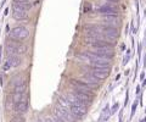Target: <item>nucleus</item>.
I'll return each mask as SVG.
<instances>
[{
  "mask_svg": "<svg viewBox=\"0 0 146 122\" xmlns=\"http://www.w3.org/2000/svg\"><path fill=\"white\" fill-rule=\"evenodd\" d=\"M7 37L11 40H15V42H22V40L29 37V31L25 26H17L7 33Z\"/></svg>",
  "mask_w": 146,
  "mask_h": 122,
  "instance_id": "f257e3e1",
  "label": "nucleus"
},
{
  "mask_svg": "<svg viewBox=\"0 0 146 122\" xmlns=\"http://www.w3.org/2000/svg\"><path fill=\"white\" fill-rule=\"evenodd\" d=\"M6 49H7V53L11 54V55H23L28 51V48L27 45L22 44L21 42H10L6 44Z\"/></svg>",
  "mask_w": 146,
  "mask_h": 122,
  "instance_id": "f03ea898",
  "label": "nucleus"
},
{
  "mask_svg": "<svg viewBox=\"0 0 146 122\" xmlns=\"http://www.w3.org/2000/svg\"><path fill=\"white\" fill-rule=\"evenodd\" d=\"M93 76H95L98 79H106L110 75V66L107 65H91V72H90Z\"/></svg>",
  "mask_w": 146,
  "mask_h": 122,
  "instance_id": "7ed1b4c3",
  "label": "nucleus"
},
{
  "mask_svg": "<svg viewBox=\"0 0 146 122\" xmlns=\"http://www.w3.org/2000/svg\"><path fill=\"white\" fill-rule=\"evenodd\" d=\"M71 84L73 85V89L79 90V92H83V93H88V94H91V90L96 87L94 84L86 83L84 81H79V79H71Z\"/></svg>",
  "mask_w": 146,
  "mask_h": 122,
  "instance_id": "20e7f679",
  "label": "nucleus"
},
{
  "mask_svg": "<svg viewBox=\"0 0 146 122\" xmlns=\"http://www.w3.org/2000/svg\"><path fill=\"white\" fill-rule=\"evenodd\" d=\"M54 115L58 117L63 122H76V119L73 117V115L70 112V110L62 109L61 106H56L54 109Z\"/></svg>",
  "mask_w": 146,
  "mask_h": 122,
  "instance_id": "39448f33",
  "label": "nucleus"
},
{
  "mask_svg": "<svg viewBox=\"0 0 146 122\" xmlns=\"http://www.w3.org/2000/svg\"><path fill=\"white\" fill-rule=\"evenodd\" d=\"M91 53L94 54H98V55H101L105 57H108V59H112L115 56V51H113V47L111 45H105V47H98V48H93Z\"/></svg>",
  "mask_w": 146,
  "mask_h": 122,
  "instance_id": "423d86ee",
  "label": "nucleus"
},
{
  "mask_svg": "<svg viewBox=\"0 0 146 122\" xmlns=\"http://www.w3.org/2000/svg\"><path fill=\"white\" fill-rule=\"evenodd\" d=\"M12 17L17 21H25L28 19V12H27V10L12 5Z\"/></svg>",
  "mask_w": 146,
  "mask_h": 122,
  "instance_id": "0eeeda50",
  "label": "nucleus"
},
{
  "mask_svg": "<svg viewBox=\"0 0 146 122\" xmlns=\"http://www.w3.org/2000/svg\"><path fill=\"white\" fill-rule=\"evenodd\" d=\"M74 92H73L72 94L74 95L77 99H78L79 101H82L83 104H91V101H93V94H88V93H83V92H79V90H76V89H73Z\"/></svg>",
  "mask_w": 146,
  "mask_h": 122,
  "instance_id": "6e6552de",
  "label": "nucleus"
},
{
  "mask_svg": "<svg viewBox=\"0 0 146 122\" xmlns=\"http://www.w3.org/2000/svg\"><path fill=\"white\" fill-rule=\"evenodd\" d=\"M70 112L73 115L74 119H80L86 114V106H77V105H71Z\"/></svg>",
  "mask_w": 146,
  "mask_h": 122,
  "instance_id": "1a4fd4ad",
  "label": "nucleus"
},
{
  "mask_svg": "<svg viewBox=\"0 0 146 122\" xmlns=\"http://www.w3.org/2000/svg\"><path fill=\"white\" fill-rule=\"evenodd\" d=\"M98 12L102 13V15L107 16V15H117L118 13V10L115 7V6H111V5H104L98 9Z\"/></svg>",
  "mask_w": 146,
  "mask_h": 122,
  "instance_id": "9d476101",
  "label": "nucleus"
},
{
  "mask_svg": "<svg viewBox=\"0 0 146 122\" xmlns=\"http://www.w3.org/2000/svg\"><path fill=\"white\" fill-rule=\"evenodd\" d=\"M27 109H28V104H27L26 100L18 101V103H16L15 105H13V110H15V112H16L17 115L25 114V112L27 111Z\"/></svg>",
  "mask_w": 146,
  "mask_h": 122,
  "instance_id": "9b49d317",
  "label": "nucleus"
},
{
  "mask_svg": "<svg viewBox=\"0 0 146 122\" xmlns=\"http://www.w3.org/2000/svg\"><path fill=\"white\" fill-rule=\"evenodd\" d=\"M104 21H105V23H106V25L113 26V27H116V26L119 25V19L117 17V15H107V16H105Z\"/></svg>",
  "mask_w": 146,
  "mask_h": 122,
  "instance_id": "f8f14e48",
  "label": "nucleus"
},
{
  "mask_svg": "<svg viewBox=\"0 0 146 122\" xmlns=\"http://www.w3.org/2000/svg\"><path fill=\"white\" fill-rule=\"evenodd\" d=\"M83 79H84V82L90 83V84H94V85H98L100 83V79H98L95 76H93L91 73H84Z\"/></svg>",
  "mask_w": 146,
  "mask_h": 122,
  "instance_id": "ddd939ff",
  "label": "nucleus"
},
{
  "mask_svg": "<svg viewBox=\"0 0 146 122\" xmlns=\"http://www.w3.org/2000/svg\"><path fill=\"white\" fill-rule=\"evenodd\" d=\"M6 61L10 64L11 67H18L21 65V59L18 57V55H10Z\"/></svg>",
  "mask_w": 146,
  "mask_h": 122,
  "instance_id": "4468645a",
  "label": "nucleus"
},
{
  "mask_svg": "<svg viewBox=\"0 0 146 122\" xmlns=\"http://www.w3.org/2000/svg\"><path fill=\"white\" fill-rule=\"evenodd\" d=\"M57 103H58V106H61L62 109L70 110V107H71V104H70V101H68L66 98H63V97H60V98L57 99Z\"/></svg>",
  "mask_w": 146,
  "mask_h": 122,
  "instance_id": "2eb2a0df",
  "label": "nucleus"
},
{
  "mask_svg": "<svg viewBox=\"0 0 146 122\" xmlns=\"http://www.w3.org/2000/svg\"><path fill=\"white\" fill-rule=\"evenodd\" d=\"M25 93L26 92H23V93H20V92H13V94H12V101H13V104H16V103H18V101H22V100H25L23 99V97H25Z\"/></svg>",
  "mask_w": 146,
  "mask_h": 122,
  "instance_id": "dca6fc26",
  "label": "nucleus"
},
{
  "mask_svg": "<svg viewBox=\"0 0 146 122\" xmlns=\"http://www.w3.org/2000/svg\"><path fill=\"white\" fill-rule=\"evenodd\" d=\"M22 85H26L25 79L22 77H16L15 79H13V89L18 88V87H22Z\"/></svg>",
  "mask_w": 146,
  "mask_h": 122,
  "instance_id": "f3484780",
  "label": "nucleus"
},
{
  "mask_svg": "<svg viewBox=\"0 0 146 122\" xmlns=\"http://www.w3.org/2000/svg\"><path fill=\"white\" fill-rule=\"evenodd\" d=\"M110 107L108 105L107 106H105V109L102 110V114H101V117H100V120L101 121H107L108 120V117H110Z\"/></svg>",
  "mask_w": 146,
  "mask_h": 122,
  "instance_id": "a211bd4d",
  "label": "nucleus"
},
{
  "mask_svg": "<svg viewBox=\"0 0 146 122\" xmlns=\"http://www.w3.org/2000/svg\"><path fill=\"white\" fill-rule=\"evenodd\" d=\"M91 10H93V6H91L90 3H84L83 5V12L84 13H88V12H91Z\"/></svg>",
  "mask_w": 146,
  "mask_h": 122,
  "instance_id": "6ab92c4d",
  "label": "nucleus"
},
{
  "mask_svg": "<svg viewBox=\"0 0 146 122\" xmlns=\"http://www.w3.org/2000/svg\"><path fill=\"white\" fill-rule=\"evenodd\" d=\"M130 57H131V51H130V50H127L125 56H124V59H123V65H127L128 62H129Z\"/></svg>",
  "mask_w": 146,
  "mask_h": 122,
  "instance_id": "aec40b11",
  "label": "nucleus"
},
{
  "mask_svg": "<svg viewBox=\"0 0 146 122\" xmlns=\"http://www.w3.org/2000/svg\"><path fill=\"white\" fill-rule=\"evenodd\" d=\"M11 122H26V120H25V117H22L21 115H17L11 120Z\"/></svg>",
  "mask_w": 146,
  "mask_h": 122,
  "instance_id": "412c9836",
  "label": "nucleus"
},
{
  "mask_svg": "<svg viewBox=\"0 0 146 122\" xmlns=\"http://www.w3.org/2000/svg\"><path fill=\"white\" fill-rule=\"evenodd\" d=\"M12 98H6V101H5V106H6V109L7 110H10V107H11V105H12Z\"/></svg>",
  "mask_w": 146,
  "mask_h": 122,
  "instance_id": "4be33fe9",
  "label": "nucleus"
},
{
  "mask_svg": "<svg viewBox=\"0 0 146 122\" xmlns=\"http://www.w3.org/2000/svg\"><path fill=\"white\" fill-rule=\"evenodd\" d=\"M118 107H119V105H118V104H115V105L112 106V109H110V114L113 115V114H115V112L118 110Z\"/></svg>",
  "mask_w": 146,
  "mask_h": 122,
  "instance_id": "5701e85b",
  "label": "nucleus"
},
{
  "mask_svg": "<svg viewBox=\"0 0 146 122\" xmlns=\"http://www.w3.org/2000/svg\"><path fill=\"white\" fill-rule=\"evenodd\" d=\"M10 69H11L10 64H9L7 61H5V62H4V64H3V70H4V71H9Z\"/></svg>",
  "mask_w": 146,
  "mask_h": 122,
  "instance_id": "b1692460",
  "label": "nucleus"
},
{
  "mask_svg": "<svg viewBox=\"0 0 146 122\" xmlns=\"http://www.w3.org/2000/svg\"><path fill=\"white\" fill-rule=\"evenodd\" d=\"M50 120H51V122H63V121H61L60 119H58V117H56L55 115H54V116H52V117H51V119H50Z\"/></svg>",
  "mask_w": 146,
  "mask_h": 122,
  "instance_id": "393cba45",
  "label": "nucleus"
},
{
  "mask_svg": "<svg viewBox=\"0 0 146 122\" xmlns=\"http://www.w3.org/2000/svg\"><path fill=\"white\" fill-rule=\"evenodd\" d=\"M136 106H138V103H134L133 104V107H131V116H133L134 115V112H135V110H136Z\"/></svg>",
  "mask_w": 146,
  "mask_h": 122,
  "instance_id": "a878e982",
  "label": "nucleus"
},
{
  "mask_svg": "<svg viewBox=\"0 0 146 122\" xmlns=\"http://www.w3.org/2000/svg\"><path fill=\"white\" fill-rule=\"evenodd\" d=\"M42 122H51V120H50V117H45L44 120H42Z\"/></svg>",
  "mask_w": 146,
  "mask_h": 122,
  "instance_id": "bb28decb",
  "label": "nucleus"
},
{
  "mask_svg": "<svg viewBox=\"0 0 146 122\" xmlns=\"http://www.w3.org/2000/svg\"><path fill=\"white\" fill-rule=\"evenodd\" d=\"M140 79H141V81H144V79H145V73H144V72H141V75H140Z\"/></svg>",
  "mask_w": 146,
  "mask_h": 122,
  "instance_id": "cd10ccee",
  "label": "nucleus"
},
{
  "mask_svg": "<svg viewBox=\"0 0 146 122\" xmlns=\"http://www.w3.org/2000/svg\"><path fill=\"white\" fill-rule=\"evenodd\" d=\"M138 53H139V55H141V44H139V48H138Z\"/></svg>",
  "mask_w": 146,
  "mask_h": 122,
  "instance_id": "c85d7f7f",
  "label": "nucleus"
},
{
  "mask_svg": "<svg viewBox=\"0 0 146 122\" xmlns=\"http://www.w3.org/2000/svg\"><path fill=\"white\" fill-rule=\"evenodd\" d=\"M138 93H140V87H139V85L136 87V94H138Z\"/></svg>",
  "mask_w": 146,
  "mask_h": 122,
  "instance_id": "c756f323",
  "label": "nucleus"
},
{
  "mask_svg": "<svg viewBox=\"0 0 146 122\" xmlns=\"http://www.w3.org/2000/svg\"><path fill=\"white\" fill-rule=\"evenodd\" d=\"M129 71H130V70H127V71L124 72V75H125V76H128V75H129Z\"/></svg>",
  "mask_w": 146,
  "mask_h": 122,
  "instance_id": "7c9ffc66",
  "label": "nucleus"
},
{
  "mask_svg": "<svg viewBox=\"0 0 146 122\" xmlns=\"http://www.w3.org/2000/svg\"><path fill=\"white\" fill-rule=\"evenodd\" d=\"M119 78H121V75H117V76H116V81H118Z\"/></svg>",
  "mask_w": 146,
  "mask_h": 122,
  "instance_id": "2f4dec72",
  "label": "nucleus"
},
{
  "mask_svg": "<svg viewBox=\"0 0 146 122\" xmlns=\"http://www.w3.org/2000/svg\"><path fill=\"white\" fill-rule=\"evenodd\" d=\"M7 13H9V9H6V10H5V12H4V15H5V16H6V15H7Z\"/></svg>",
  "mask_w": 146,
  "mask_h": 122,
  "instance_id": "473e14b6",
  "label": "nucleus"
},
{
  "mask_svg": "<svg viewBox=\"0 0 146 122\" xmlns=\"http://www.w3.org/2000/svg\"><path fill=\"white\" fill-rule=\"evenodd\" d=\"M38 122H42V121H38Z\"/></svg>",
  "mask_w": 146,
  "mask_h": 122,
  "instance_id": "72a5a7b5",
  "label": "nucleus"
}]
</instances>
